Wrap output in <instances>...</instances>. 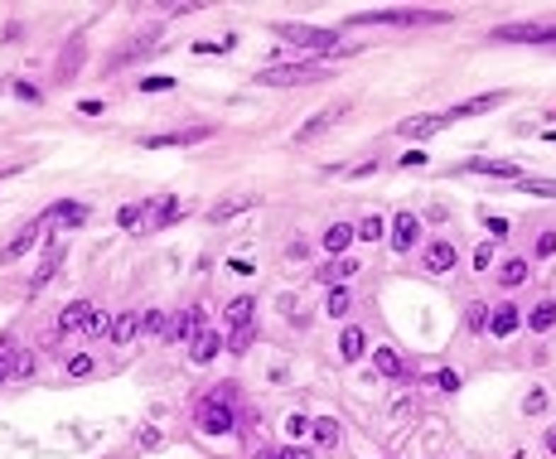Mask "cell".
<instances>
[{"mask_svg":"<svg viewBox=\"0 0 556 459\" xmlns=\"http://www.w3.org/2000/svg\"><path fill=\"white\" fill-rule=\"evenodd\" d=\"M276 34L285 39V44H300V49H319V54L339 49V34H334V29H314V25H280Z\"/></svg>","mask_w":556,"mask_h":459,"instance_id":"cell-1","label":"cell"},{"mask_svg":"<svg viewBox=\"0 0 556 459\" xmlns=\"http://www.w3.org/2000/svg\"><path fill=\"white\" fill-rule=\"evenodd\" d=\"M256 78L266 82V87H295V82L324 78V68H319V63H276V68H266V73H256Z\"/></svg>","mask_w":556,"mask_h":459,"instance_id":"cell-2","label":"cell"},{"mask_svg":"<svg viewBox=\"0 0 556 459\" xmlns=\"http://www.w3.org/2000/svg\"><path fill=\"white\" fill-rule=\"evenodd\" d=\"M232 421H237V416H232V406L222 402V397H208V402L198 406V431L203 435H227Z\"/></svg>","mask_w":556,"mask_h":459,"instance_id":"cell-3","label":"cell"},{"mask_svg":"<svg viewBox=\"0 0 556 459\" xmlns=\"http://www.w3.org/2000/svg\"><path fill=\"white\" fill-rule=\"evenodd\" d=\"M203 314L198 310H179V314H169L165 324V344H194V334H203Z\"/></svg>","mask_w":556,"mask_h":459,"instance_id":"cell-4","label":"cell"},{"mask_svg":"<svg viewBox=\"0 0 556 459\" xmlns=\"http://www.w3.org/2000/svg\"><path fill=\"white\" fill-rule=\"evenodd\" d=\"M87 217H92V208H87V203H73V198H58V203H49V213H44V222H54V227H83Z\"/></svg>","mask_w":556,"mask_h":459,"instance_id":"cell-5","label":"cell"},{"mask_svg":"<svg viewBox=\"0 0 556 459\" xmlns=\"http://www.w3.org/2000/svg\"><path fill=\"white\" fill-rule=\"evenodd\" d=\"M503 44H552L556 39V29H542V25H503L494 29Z\"/></svg>","mask_w":556,"mask_h":459,"instance_id":"cell-6","label":"cell"},{"mask_svg":"<svg viewBox=\"0 0 556 459\" xmlns=\"http://www.w3.org/2000/svg\"><path fill=\"white\" fill-rule=\"evenodd\" d=\"M421 237V217L416 213H397V222H392V251H412Z\"/></svg>","mask_w":556,"mask_h":459,"instance_id":"cell-7","label":"cell"},{"mask_svg":"<svg viewBox=\"0 0 556 459\" xmlns=\"http://www.w3.org/2000/svg\"><path fill=\"white\" fill-rule=\"evenodd\" d=\"M518 324H523V314H518L513 305H494V310H489V334H494V339H513Z\"/></svg>","mask_w":556,"mask_h":459,"instance_id":"cell-8","label":"cell"},{"mask_svg":"<svg viewBox=\"0 0 556 459\" xmlns=\"http://www.w3.org/2000/svg\"><path fill=\"white\" fill-rule=\"evenodd\" d=\"M503 102H508V92H484V97H474V102H460V107L445 111V116H450V121H455V116H479V111L503 107Z\"/></svg>","mask_w":556,"mask_h":459,"instance_id":"cell-9","label":"cell"},{"mask_svg":"<svg viewBox=\"0 0 556 459\" xmlns=\"http://www.w3.org/2000/svg\"><path fill=\"white\" fill-rule=\"evenodd\" d=\"M363 353H368V334H363V329H344V339H339V358H344V363H358Z\"/></svg>","mask_w":556,"mask_h":459,"instance_id":"cell-10","label":"cell"},{"mask_svg":"<svg viewBox=\"0 0 556 459\" xmlns=\"http://www.w3.org/2000/svg\"><path fill=\"white\" fill-rule=\"evenodd\" d=\"M348 276H358V261H348V256H334L329 266H319V280L324 285H344Z\"/></svg>","mask_w":556,"mask_h":459,"instance_id":"cell-11","label":"cell"},{"mask_svg":"<svg viewBox=\"0 0 556 459\" xmlns=\"http://www.w3.org/2000/svg\"><path fill=\"white\" fill-rule=\"evenodd\" d=\"M450 266H455V246H450V242H431V246H426V271L445 276Z\"/></svg>","mask_w":556,"mask_h":459,"instance_id":"cell-12","label":"cell"},{"mask_svg":"<svg viewBox=\"0 0 556 459\" xmlns=\"http://www.w3.org/2000/svg\"><path fill=\"white\" fill-rule=\"evenodd\" d=\"M140 334V314H131V310H126V314H116V319H111V344H131V339H136Z\"/></svg>","mask_w":556,"mask_h":459,"instance_id":"cell-13","label":"cell"},{"mask_svg":"<svg viewBox=\"0 0 556 459\" xmlns=\"http://www.w3.org/2000/svg\"><path fill=\"white\" fill-rule=\"evenodd\" d=\"M470 169L474 174H494V179H523V169L508 160H470Z\"/></svg>","mask_w":556,"mask_h":459,"instance_id":"cell-14","label":"cell"},{"mask_svg":"<svg viewBox=\"0 0 556 459\" xmlns=\"http://www.w3.org/2000/svg\"><path fill=\"white\" fill-rule=\"evenodd\" d=\"M189 358H194V363H213V358H218V334H208V329H203V334H194Z\"/></svg>","mask_w":556,"mask_h":459,"instance_id":"cell-15","label":"cell"},{"mask_svg":"<svg viewBox=\"0 0 556 459\" xmlns=\"http://www.w3.org/2000/svg\"><path fill=\"white\" fill-rule=\"evenodd\" d=\"M450 116H412V121H402L397 126V135H431V131H441Z\"/></svg>","mask_w":556,"mask_h":459,"instance_id":"cell-16","label":"cell"},{"mask_svg":"<svg viewBox=\"0 0 556 459\" xmlns=\"http://www.w3.org/2000/svg\"><path fill=\"white\" fill-rule=\"evenodd\" d=\"M58 261H63V251H58V246H44V266L34 271V280H29V290H39V285H49V280H54V271H58Z\"/></svg>","mask_w":556,"mask_h":459,"instance_id":"cell-17","label":"cell"},{"mask_svg":"<svg viewBox=\"0 0 556 459\" xmlns=\"http://www.w3.org/2000/svg\"><path fill=\"white\" fill-rule=\"evenodd\" d=\"M87 324V305H63V314H58V334H78Z\"/></svg>","mask_w":556,"mask_h":459,"instance_id":"cell-18","label":"cell"},{"mask_svg":"<svg viewBox=\"0 0 556 459\" xmlns=\"http://www.w3.org/2000/svg\"><path fill=\"white\" fill-rule=\"evenodd\" d=\"M247 208H251V198H222V203H213V208H208V217H213V222H227V217L247 213Z\"/></svg>","mask_w":556,"mask_h":459,"instance_id":"cell-19","label":"cell"},{"mask_svg":"<svg viewBox=\"0 0 556 459\" xmlns=\"http://www.w3.org/2000/svg\"><path fill=\"white\" fill-rule=\"evenodd\" d=\"M310 435H314V445H319V450H334V445H339V426H334L329 416H319V421L310 426Z\"/></svg>","mask_w":556,"mask_h":459,"instance_id":"cell-20","label":"cell"},{"mask_svg":"<svg viewBox=\"0 0 556 459\" xmlns=\"http://www.w3.org/2000/svg\"><path fill=\"white\" fill-rule=\"evenodd\" d=\"M348 242H353V227H348V222H334L329 232H324V251H334V256H339Z\"/></svg>","mask_w":556,"mask_h":459,"instance_id":"cell-21","label":"cell"},{"mask_svg":"<svg viewBox=\"0 0 556 459\" xmlns=\"http://www.w3.org/2000/svg\"><path fill=\"white\" fill-rule=\"evenodd\" d=\"M378 373L382 378H407V363L397 358V348H378Z\"/></svg>","mask_w":556,"mask_h":459,"instance_id":"cell-22","label":"cell"},{"mask_svg":"<svg viewBox=\"0 0 556 459\" xmlns=\"http://www.w3.org/2000/svg\"><path fill=\"white\" fill-rule=\"evenodd\" d=\"M194 140H203V131H179V135H150L145 145H150V150H165V145H194Z\"/></svg>","mask_w":556,"mask_h":459,"instance_id":"cell-23","label":"cell"},{"mask_svg":"<svg viewBox=\"0 0 556 459\" xmlns=\"http://www.w3.org/2000/svg\"><path fill=\"white\" fill-rule=\"evenodd\" d=\"M251 310H256V300L251 295H237L232 305H227V319H232V329L237 324H251Z\"/></svg>","mask_w":556,"mask_h":459,"instance_id":"cell-24","label":"cell"},{"mask_svg":"<svg viewBox=\"0 0 556 459\" xmlns=\"http://www.w3.org/2000/svg\"><path fill=\"white\" fill-rule=\"evenodd\" d=\"M528 324L537 329V334H547V329L556 324V305H552V300H542V305H537V310L528 314Z\"/></svg>","mask_w":556,"mask_h":459,"instance_id":"cell-25","label":"cell"},{"mask_svg":"<svg viewBox=\"0 0 556 459\" xmlns=\"http://www.w3.org/2000/svg\"><path fill=\"white\" fill-rule=\"evenodd\" d=\"M499 280L508 285V290H513V285H523V280H528V261H523V256H513V261L499 271Z\"/></svg>","mask_w":556,"mask_h":459,"instance_id":"cell-26","label":"cell"},{"mask_svg":"<svg viewBox=\"0 0 556 459\" xmlns=\"http://www.w3.org/2000/svg\"><path fill=\"white\" fill-rule=\"evenodd\" d=\"M145 213H150V222H155V227H165L169 217L179 213V203H174V198H155V203H150Z\"/></svg>","mask_w":556,"mask_h":459,"instance_id":"cell-27","label":"cell"},{"mask_svg":"<svg viewBox=\"0 0 556 459\" xmlns=\"http://www.w3.org/2000/svg\"><path fill=\"white\" fill-rule=\"evenodd\" d=\"M34 237H39V227H25V232H20L15 242L5 246V261H20V256H25L29 246H34Z\"/></svg>","mask_w":556,"mask_h":459,"instance_id":"cell-28","label":"cell"},{"mask_svg":"<svg viewBox=\"0 0 556 459\" xmlns=\"http://www.w3.org/2000/svg\"><path fill=\"white\" fill-rule=\"evenodd\" d=\"M339 116H344V107H334L329 116H314V121H305V126H300V140H310V135H319V131H329Z\"/></svg>","mask_w":556,"mask_h":459,"instance_id":"cell-29","label":"cell"},{"mask_svg":"<svg viewBox=\"0 0 556 459\" xmlns=\"http://www.w3.org/2000/svg\"><path fill=\"white\" fill-rule=\"evenodd\" d=\"M348 305H353V295H348L344 285H334V290H329V305H324V310H329L334 319H344V314H348Z\"/></svg>","mask_w":556,"mask_h":459,"instance_id":"cell-30","label":"cell"},{"mask_svg":"<svg viewBox=\"0 0 556 459\" xmlns=\"http://www.w3.org/2000/svg\"><path fill=\"white\" fill-rule=\"evenodd\" d=\"M140 217H145V208H140V203H126V208L116 213V227H126V232H136V227H140Z\"/></svg>","mask_w":556,"mask_h":459,"instance_id":"cell-31","label":"cell"},{"mask_svg":"<svg viewBox=\"0 0 556 459\" xmlns=\"http://www.w3.org/2000/svg\"><path fill=\"white\" fill-rule=\"evenodd\" d=\"M251 339H256V329H251V324H237V329H232V339H227V348H232V353H247Z\"/></svg>","mask_w":556,"mask_h":459,"instance_id":"cell-32","label":"cell"},{"mask_svg":"<svg viewBox=\"0 0 556 459\" xmlns=\"http://www.w3.org/2000/svg\"><path fill=\"white\" fill-rule=\"evenodd\" d=\"M15 378V344L10 339H0V382Z\"/></svg>","mask_w":556,"mask_h":459,"instance_id":"cell-33","label":"cell"},{"mask_svg":"<svg viewBox=\"0 0 556 459\" xmlns=\"http://www.w3.org/2000/svg\"><path fill=\"white\" fill-rule=\"evenodd\" d=\"M83 334H111V314H102V310H87Z\"/></svg>","mask_w":556,"mask_h":459,"instance_id":"cell-34","label":"cell"},{"mask_svg":"<svg viewBox=\"0 0 556 459\" xmlns=\"http://www.w3.org/2000/svg\"><path fill=\"white\" fill-rule=\"evenodd\" d=\"M165 310H145V314H140V329H150V334H165Z\"/></svg>","mask_w":556,"mask_h":459,"instance_id":"cell-35","label":"cell"},{"mask_svg":"<svg viewBox=\"0 0 556 459\" xmlns=\"http://www.w3.org/2000/svg\"><path fill=\"white\" fill-rule=\"evenodd\" d=\"M358 237H363V242H378V237H382V217H363Z\"/></svg>","mask_w":556,"mask_h":459,"instance_id":"cell-36","label":"cell"},{"mask_svg":"<svg viewBox=\"0 0 556 459\" xmlns=\"http://www.w3.org/2000/svg\"><path fill=\"white\" fill-rule=\"evenodd\" d=\"M523 189H528V193H537V198H556V179H528Z\"/></svg>","mask_w":556,"mask_h":459,"instance_id":"cell-37","label":"cell"},{"mask_svg":"<svg viewBox=\"0 0 556 459\" xmlns=\"http://www.w3.org/2000/svg\"><path fill=\"white\" fill-rule=\"evenodd\" d=\"M436 387H441V392H460V373H455V368H441V373H436Z\"/></svg>","mask_w":556,"mask_h":459,"instance_id":"cell-38","label":"cell"},{"mask_svg":"<svg viewBox=\"0 0 556 459\" xmlns=\"http://www.w3.org/2000/svg\"><path fill=\"white\" fill-rule=\"evenodd\" d=\"M68 373H73V378H92V358H87V353L68 358Z\"/></svg>","mask_w":556,"mask_h":459,"instance_id":"cell-39","label":"cell"},{"mask_svg":"<svg viewBox=\"0 0 556 459\" xmlns=\"http://www.w3.org/2000/svg\"><path fill=\"white\" fill-rule=\"evenodd\" d=\"M484 227H489V237H508V232H513V222H508V217H489V222H484Z\"/></svg>","mask_w":556,"mask_h":459,"instance_id":"cell-40","label":"cell"},{"mask_svg":"<svg viewBox=\"0 0 556 459\" xmlns=\"http://www.w3.org/2000/svg\"><path fill=\"white\" fill-rule=\"evenodd\" d=\"M470 329L479 334V329H489V305H474L470 310Z\"/></svg>","mask_w":556,"mask_h":459,"instance_id":"cell-41","label":"cell"},{"mask_svg":"<svg viewBox=\"0 0 556 459\" xmlns=\"http://www.w3.org/2000/svg\"><path fill=\"white\" fill-rule=\"evenodd\" d=\"M34 373V353H15V378H29Z\"/></svg>","mask_w":556,"mask_h":459,"instance_id":"cell-42","label":"cell"},{"mask_svg":"<svg viewBox=\"0 0 556 459\" xmlns=\"http://www.w3.org/2000/svg\"><path fill=\"white\" fill-rule=\"evenodd\" d=\"M537 251H542V256H552V251H556V232H542V237H537Z\"/></svg>","mask_w":556,"mask_h":459,"instance_id":"cell-43","label":"cell"},{"mask_svg":"<svg viewBox=\"0 0 556 459\" xmlns=\"http://www.w3.org/2000/svg\"><path fill=\"white\" fill-rule=\"evenodd\" d=\"M542 406H547V397H542V392H532L528 402H523V411H528V416H537V411H542Z\"/></svg>","mask_w":556,"mask_h":459,"instance_id":"cell-44","label":"cell"},{"mask_svg":"<svg viewBox=\"0 0 556 459\" xmlns=\"http://www.w3.org/2000/svg\"><path fill=\"white\" fill-rule=\"evenodd\" d=\"M285 431H290V435H305L310 421H305V416H290V421H285Z\"/></svg>","mask_w":556,"mask_h":459,"instance_id":"cell-45","label":"cell"},{"mask_svg":"<svg viewBox=\"0 0 556 459\" xmlns=\"http://www.w3.org/2000/svg\"><path fill=\"white\" fill-rule=\"evenodd\" d=\"M489 256H494V246H489V242L474 246V266H489Z\"/></svg>","mask_w":556,"mask_h":459,"instance_id":"cell-46","label":"cell"},{"mask_svg":"<svg viewBox=\"0 0 556 459\" xmlns=\"http://www.w3.org/2000/svg\"><path fill=\"white\" fill-rule=\"evenodd\" d=\"M140 87H145V92H160V87H174V82H169V78H145Z\"/></svg>","mask_w":556,"mask_h":459,"instance_id":"cell-47","label":"cell"},{"mask_svg":"<svg viewBox=\"0 0 556 459\" xmlns=\"http://www.w3.org/2000/svg\"><path fill=\"white\" fill-rule=\"evenodd\" d=\"M280 459H310V450H280Z\"/></svg>","mask_w":556,"mask_h":459,"instance_id":"cell-48","label":"cell"},{"mask_svg":"<svg viewBox=\"0 0 556 459\" xmlns=\"http://www.w3.org/2000/svg\"><path fill=\"white\" fill-rule=\"evenodd\" d=\"M256 459H280V450H256Z\"/></svg>","mask_w":556,"mask_h":459,"instance_id":"cell-49","label":"cell"},{"mask_svg":"<svg viewBox=\"0 0 556 459\" xmlns=\"http://www.w3.org/2000/svg\"><path fill=\"white\" fill-rule=\"evenodd\" d=\"M547 450H552V455H556V426H552V431H547Z\"/></svg>","mask_w":556,"mask_h":459,"instance_id":"cell-50","label":"cell"}]
</instances>
